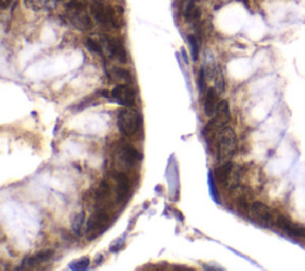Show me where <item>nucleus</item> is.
I'll return each instance as SVG.
<instances>
[{"label": "nucleus", "mask_w": 305, "mask_h": 271, "mask_svg": "<svg viewBox=\"0 0 305 271\" xmlns=\"http://www.w3.org/2000/svg\"><path fill=\"white\" fill-rule=\"evenodd\" d=\"M87 0H69L66 5L69 23L79 30H90L92 21L86 12Z\"/></svg>", "instance_id": "nucleus-1"}, {"label": "nucleus", "mask_w": 305, "mask_h": 271, "mask_svg": "<svg viewBox=\"0 0 305 271\" xmlns=\"http://www.w3.org/2000/svg\"><path fill=\"white\" fill-rule=\"evenodd\" d=\"M90 9L93 18L99 24H102L103 27L120 28L121 22L116 11H115L112 6L104 2V0H92Z\"/></svg>", "instance_id": "nucleus-2"}, {"label": "nucleus", "mask_w": 305, "mask_h": 271, "mask_svg": "<svg viewBox=\"0 0 305 271\" xmlns=\"http://www.w3.org/2000/svg\"><path fill=\"white\" fill-rule=\"evenodd\" d=\"M237 146L236 134L233 128L223 127L217 136V157L219 162L229 161Z\"/></svg>", "instance_id": "nucleus-3"}, {"label": "nucleus", "mask_w": 305, "mask_h": 271, "mask_svg": "<svg viewBox=\"0 0 305 271\" xmlns=\"http://www.w3.org/2000/svg\"><path fill=\"white\" fill-rule=\"evenodd\" d=\"M117 123L120 131L125 136H132L140 131L142 124V117L136 110L124 107L118 113Z\"/></svg>", "instance_id": "nucleus-4"}, {"label": "nucleus", "mask_w": 305, "mask_h": 271, "mask_svg": "<svg viewBox=\"0 0 305 271\" xmlns=\"http://www.w3.org/2000/svg\"><path fill=\"white\" fill-rule=\"evenodd\" d=\"M214 176L216 182L222 187L225 189H234L239 185L240 170L233 162H222V165L215 170Z\"/></svg>", "instance_id": "nucleus-5"}, {"label": "nucleus", "mask_w": 305, "mask_h": 271, "mask_svg": "<svg viewBox=\"0 0 305 271\" xmlns=\"http://www.w3.org/2000/svg\"><path fill=\"white\" fill-rule=\"evenodd\" d=\"M110 224V216L105 210H97L87 220L86 234L88 239H94L107 228Z\"/></svg>", "instance_id": "nucleus-6"}, {"label": "nucleus", "mask_w": 305, "mask_h": 271, "mask_svg": "<svg viewBox=\"0 0 305 271\" xmlns=\"http://www.w3.org/2000/svg\"><path fill=\"white\" fill-rule=\"evenodd\" d=\"M251 218L256 224L263 226V227H271L273 224V214L266 204L261 202H253L249 206L248 210Z\"/></svg>", "instance_id": "nucleus-7"}, {"label": "nucleus", "mask_w": 305, "mask_h": 271, "mask_svg": "<svg viewBox=\"0 0 305 271\" xmlns=\"http://www.w3.org/2000/svg\"><path fill=\"white\" fill-rule=\"evenodd\" d=\"M112 99L124 107H131L136 103V92L126 84H120L111 91Z\"/></svg>", "instance_id": "nucleus-8"}, {"label": "nucleus", "mask_w": 305, "mask_h": 271, "mask_svg": "<svg viewBox=\"0 0 305 271\" xmlns=\"http://www.w3.org/2000/svg\"><path fill=\"white\" fill-rule=\"evenodd\" d=\"M102 40L111 58L116 59L117 61L122 62V64H125L128 61V53H126L124 43L120 39H117V37L103 36Z\"/></svg>", "instance_id": "nucleus-9"}, {"label": "nucleus", "mask_w": 305, "mask_h": 271, "mask_svg": "<svg viewBox=\"0 0 305 271\" xmlns=\"http://www.w3.org/2000/svg\"><path fill=\"white\" fill-rule=\"evenodd\" d=\"M54 257V251L53 250H43L39 252V254L33 256H27L22 262L20 266L21 270H32L37 269L40 265L44 264V263L50 262Z\"/></svg>", "instance_id": "nucleus-10"}, {"label": "nucleus", "mask_w": 305, "mask_h": 271, "mask_svg": "<svg viewBox=\"0 0 305 271\" xmlns=\"http://www.w3.org/2000/svg\"><path fill=\"white\" fill-rule=\"evenodd\" d=\"M118 157H120L123 164L128 166L135 165L136 162H139L141 160V154L139 153V151L134 146H131V144L128 143L122 144V146L118 148Z\"/></svg>", "instance_id": "nucleus-11"}, {"label": "nucleus", "mask_w": 305, "mask_h": 271, "mask_svg": "<svg viewBox=\"0 0 305 271\" xmlns=\"http://www.w3.org/2000/svg\"><path fill=\"white\" fill-rule=\"evenodd\" d=\"M277 224L279 227L284 232L288 233V234L305 239V228L295 225L292 221H290L289 219H286L285 216H278Z\"/></svg>", "instance_id": "nucleus-12"}, {"label": "nucleus", "mask_w": 305, "mask_h": 271, "mask_svg": "<svg viewBox=\"0 0 305 271\" xmlns=\"http://www.w3.org/2000/svg\"><path fill=\"white\" fill-rule=\"evenodd\" d=\"M116 196L117 202L124 201L130 191V180L124 173H116Z\"/></svg>", "instance_id": "nucleus-13"}, {"label": "nucleus", "mask_w": 305, "mask_h": 271, "mask_svg": "<svg viewBox=\"0 0 305 271\" xmlns=\"http://www.w3.org/2000/svg\"><path fill=\"white\" fill-rule=\"evenodd\" d=\"M219 104V97H218V92L215 88H210L207 90L206 96H205V101H204V111H205L206 116H214L216 110H217V106Z\"/></svg>", "instance_id": "nucleus-14"}, {"label": "nucleus", "mask_w": 305, "mask_h": 271, "mask_svg": "<svg viewBox=\"0 0 305 271\" xmlns=\"http://www.w3.org/2000/svg\"><path fill=\"white\" fill-rule=\"evenodd\" d=\"M198 0H183V13L187 21H196L200 16V10L197 6Z\"/></svg>", "instance_id": "nucleus-15"}, {"label": "nucleus", "mask_w": 305, "mask_h": 271, "mask_svg": "<svg viewBox=\"0 0 305 271\" xmlns=\"http://www.w3.org/2000/svg\"><path fill=\"white\" fill-rule=\"evenodd\" d=\"M111 195L110 184L106 180H103L100 183L98 190H97V198L98 200H107Z\"/></svg>", "instance_id": "nucleus-16"}, {"label": "nucleus", "mask_w": 305, "mask_h": 271, "mask_svg": "<svg viewBox=\"0 0 305 271\" xmlns=\"http://www.w3.org/2000/svg\"><path fill=\"white\" fill-rule=\"evenodd\" d=\"M188 42H189V47H191V55L192 59L195 61L198 60V55H199V48H200V43L198 39L196 36H189L188 37Z\"/></svg>", "instance_id": "nucleus-17"}, {"label": "nucleus", "mask_w": 305, "mask_h": 271, "mask_svg": "<svg viewBox=\"0 0 305 271\" xmlns=\"http://www.w3.org/2000/svg\"><path fill=\"white\" fill-rule=\"evenodd\" d=\"M86 47L88 48V50L92 51V53L94 54H98L100 55V57H103V47L100 46V43L98 42V41L93 40L92 37H88V39L86 40Z\"/></svg>", "instance_id": "nucleus-18"}, {"label": "nucleus", "mask_w": 305, "mask_h": 271, "mask_svg": "<svg viewBox=\"0 0 305 271\" xmlns=\"http://www.w3.org/2000/svg\"><path fill=\"white\" fill-rule=\"evenodd\" d=\"M113 73H115V76H116L118 78V79L123 80V81H124V83H128V84H131L132 83L131 73H130L128 69H124V68H115Z\"/></svg>", "instance_id": "nucleus-19"}, {"label": "nucleus", "mask_w": 305, "mask_h": 271, "mask_svg": "<svg viewBox=\"0 0 305 271\" xmlns=\"http://www.w3.org/2000/svg\"><path fill=\"white\" fill-rule=\"evenodd\" d=\"M88 265H90V258L83 257L78 259V261H74L70 263L69 268L73 270H86L88 268Z\"/></svg>", "instance_id": "nucleus-20"}, {"label": "nucleus", "mask_w": 305, "mask_h": 271, "mask_svg": "<svg viewBox=\"0 0 305 271\" xmlns=\"http://www.w3.org/2000/svg\"><path fill=\"white\" fill-rule=\"evenodd\" d=\"M47 0H25V5L32 10H42L47 6Z\"/></svg>", "instance_id": "nucleus-21"}, {"label": "nucleus", "mask_w": 305, "mask_h": 271, "mask_svg": "<svg viewBox=\"0 0 305 271\" xmlns=\"http://www.w3.org/2000/svg\"><path fill=\"white\" fill-rule=\"evenodd\" d=\"M215 84H216V87H217V91L222 92L224 90V78H223V74H222V70L219 67H217L215 72Z\"/></svg>", "instance_id": "nucleus-22"}, {"label": "nucleus", "mask_w": 305, "mask_h": 271, "mask_svg": "<svg viewBox=\"0 0 305 271\" xmlns=\"http://www.w3.org/2000/svg\"><path fill=\"white\" fill-rule=\"evenodd\" d=\"M84 216L85 214L84 213H80L79 215H77L75 219L73 220V231L75 234L79 236L80 234V231H81V227H83V224H84Z\"/></svg>", "instance_id": "nucleus-23"}, {"label": "nucleus", "mask_w": 305, "mask_h": 271, "mask_svg": "<svg viewBox=\"0 0 305 271\" xmlns=\"http://www.w3.org/2000/svg\"><path fill=\"white\" fill-rule=\"evenodd\" d=\"M198 85H199V91L204 94L206 91V81H205V69L204 67L200 68L199 70V78H198Z\"/></svg>", "instance_id": "nucleus-24"}, {"label": "nucleus", "mask_w": 305, "mask_h": 271, "mask_svg": "<svg viewBox=\"0 0 305 271\" xmlns=\"http://www.w3.org/2000/svg\"><path fill=\"white\" fill-rule=\"evenodd\" d=\"M12 2L13 0H2V9H6V7H9Z\"/></svg>", "instance_id": "nucleus-25"}]
</instances>
